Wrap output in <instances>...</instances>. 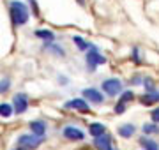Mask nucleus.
<instances>
[{"mask_svg": "<svg viewBox=\"0 0 159 150\" xmlns=\"http://www.w3.org/2000/svg\"><path fill=\"white\" fill-rule=\"evenodd\" d=\"M9 12H11L12 25H16V27H21L29 21V7L20 0H12L9 6Z\"/></svg>", "mask_w": 159, "mask_h": 150, "instance_id": "nucleus-1", "label": "nucleus"}, {"mask_svg": "<svg viewBox=\"0 0 159 150\" xmlns=\"http://www.w3.org/2000/svg\"><path fill=\"white\" fill-rule=\"evenodd\" d=\"M43 141H44V138L35 136V134H32V133L21 134V136L18 138V147H20V148H25V150H35Z\"/></svg>", "mask_w": 159, "mask_h": 150, "instance_id": "nucleus-2", "label": "nucleus"}, {"mask_svg": "<svg viewBox=\"0 0 159 150\" xmlns=\"http://www.w3.org/2000/svg\"><path fill=\"white\" fill-rule=\"evenodd\" d=\"M85 58H87V65H89V69H90V71H96V65H99V64H104V62H106L104 55H101V53L96 50V48L89 50V53L85 55Z\"/></svg>", "mask_w": 159, "mask_h": 150, "instance_id": "nucleus-3", "label": "nucleus"}, {"mask_svg": "<svg viewBox=\"0 0 159 150\" xmlns=\"http://www.w3.org/2000/svg\"><path fill=\"white\" fill-rule=\"evenodd\" d=\"M122 90V81L117 78H110V80L102 81V92H106L108 95H117Z\"/></svg>", "mask_w": 159, "mask_h": 150, "instance_id": "nucleus-4", "label": "nucleus"}, {"mask_svg": "<svg viewBox=\"0 0 159 150\" xmlns=\"http://www.w3.org/2000/svg\"><path fill=\"white\" fill-rule=\"evenodd\" d=\"M62 134H64L66 139H71V141H81V139L85 138V133H83L81 129H78V127H74V126L64 127Z\"/></svg>", "mask_w": 159, "mask_h": 150, "instance_id": "nucleus-5", "label": "nucleus"}, {"mask_svg": "<svg viewBox=\"0 0 159 150\" xmlns=\"http://www.w3.org/2000/svg\"><path fill=\"white\" fill-rule=\"evenodd\" d=\"M81 94H83V97L89 99V101L94 103V104H102L104 103V95H102L99 90H96V88H85Z\"/></svg>", "mask_w": 159, "mask_h": 150, "instance_id": "nucleus-6", "label": "nucleus"}, {"mask_svg": "<svg viewBox=\"0 0 159 150\" xmlns=\"http://www.w3.org/2000/svg\"><path fill=\"white\" fill-rule=\"evenodd\" d=\"M29 108V97L27 94H16L14 95V111L16 113H25Z\"/></svg>", "mask_w": 159, "mask_h": 150, "instance_id": "nucleus-7", "label": "nucleus"}, {"mask_svg": "<svg viewBox=\"0 0 159 150\" xmlns=\"http://www.w3.org/2000/svg\"><path fill=\"white\" fill-rule=\"evenodd\" d=\"M94 147L97 150H113V147H111V138H110L108 134H102L99 138H94Z\"/></svg>", "mask_w": 159, "mask_h": 150, "instance_id": "nucleus-8", "label": "nucleus"}, {"mask_svg": "<svg viewBox=\"0 0 159 150\" xmlns=\"http://www.w3.org/2000/svg\"><path fill=\"white\" fill-rule=\"evenodd\" d=\"M66 108H73V110H76V111H81V113L90 111L89 104H87L83 99H73V101H67V103H66Z\"/></svg>", "mask_w": 159, "mask_h": 150, "instance_id": "nucleus-9", "label": "nucleus"}, {"mask_svg": "<svg viewBox=\"0 0 159 150\" xmlns=\"http://www.w3.org/2000/svg\"><path fill=\"white\" fill-rule=\"evenodd\" d=\"M30 131H32V134H35V136L44 138V134H46V124H44L43 120L30 122Z\"/></svg>", "mask_w": 159, "mask_h": 150, "instance_id": "nucleus-10", "label": "nucleus"}, {"mask_svg": "<svg viewBox=\"0 0 159 150\" xmlns=\"http://www.w3.org/2000/svg\"><path fill=\"white\" fill-rule=\"evenodd\" d=\"M89 133H90V136H94V138H99L102 134H106V127L102 126V124H99V122H94V124L89 126Z\"/></svg>", "mask_w": 159, "mask_h": 150, "instance_id": "nucleus-11", "label": "nucleus"}, {"mask_svg": "<svg viewBox=\"0 0 159 150\" xmlns=\"http://www.w3.org/2000/svg\"><path fill=\"white\" fill-rule=\"evenodd\" d=\"M117 133L122 136V138H131L133 134L136 133V127L133 126V124H124V126H120L117 129Z\"/></svg>", "mask_w": 159, "mask_h": 150, "instance_id": "nucleus-12", "label": "nucleus"}, {"mask_svg": "<svg viewBox=\"0 0 159 150\" xmlns=\"http://www.w3.org/2000/svg\"><path fill=\"white\" fill-rule=\"evenodd\" d=\"M140 145H142L145 150H159V145L154 141V139H150V138H145L143 136L142 139H140Z\"/></svg>", "mask_w": 159, "mask_h": 150, "instance_id": "nucleus-13", "label": "nucleus"}, {"mask_svg": "<svg viewBox=\"0 0 159 150\" xmlns=\"http://www.w3.org/2000/svg\"><path fill=\"white\" fill-rule=\"evenodd\" d=\"M35 35H37V37H41L43 41H53V39H55V34H53L51 30H44V29L35 30Z\"/></svg>", "mask_w": 159, "mask_h": 150, "instance_id": "nucleus-14", "label": "nucleus"}, {"mask_svg": "<svg viewBox=\"0 0 159 150\" xmlns=\"http://www.w3.org/2000/svg\"><path fill=\"white\" fill-rule=\"evenodd\" d=\"M157 101H159V94L157 92H148L142 97L143 104H152V103H157Z\"/></svg>", "mask_w": 159, "mask_h": 150, "instance_id": "nucleus-15", "label": "nucleus"}, {"mask_svg": "<svg viewBox=\"0 0 159 150\" xmlns=\"http://www.w3.org/2000/svg\"><path fill=\"white\" fill-rule=\"evenodd\" d=\"M143 133L145 134H159L157 124H143Z\"/></svg>", "mask_w": 159, "mask_h": 150, "instance_id": "nucleus-16", "label": "nucleus"}, {"mask_svg": "<svg viewBox=\"0 0 159 150\" xmlns=\"http://www.w3.org/2000/svg\"><path fill=\"white\" fill-rule=\"evenodd\" d=\"M0 115L4 117V118H9V117L12 115V108H11V104L2 103V106H0Z\"/></svg>", "mask_w": 159, "mask_h": 150, "instance_id": "nucleus-17", "label": "nucleus"}, {"mask_svg": "<svg viewBox=\"0 0 159 150\" xmlns=\"http://www.w3.org/2000/svg\"><path fill=\"white\" fill-rule=\"evenodd\" d=\"M73 41L76 42V46L80 48V50H89V48H92L87 41H83V37H80V35H74L73 37Z\"/></svg>", "mask_w": 159, "mask_h": 150, "instance_id": "nucleus-18", "label": "nucleus"}, {"mask_svg": "<svg viewBox=\"0 0 159 150\" xmlns=\"http://www.w3.org/2000/svg\"><path fill=\"white\" fill-rule=\"evenodd\" d=\"M133 97H134V94H133V92H124V94H122V95H120V101H119V103H129V101H133Z\"/></svg>", "mask_w": 159, "mask_h": 150, "instance_id": "nucleus-19", "label": "nucleus"}, {"mask_svg": "<svg viewBox=\"0 0 159 150\" xmlns=\"http://www.w3.org/2000/svg\"><path fill=\"white\" fill-rule=\"evenodd\" d=\"M150 118H152L154 124H159V108L152 110V113H150Z\"/></svg>", "mask_w": 159, "mask_h": 150, "instance_id": "nucleus-20", "label": "nucleus"}, {"mask_svg": "<svg viewBox=\"0 0 159 150\" xmlns=\"http://www.w3.org/2000/svg\"><path fill=\"white\" fill-rule=\"evenodd\" d=\"M124 111H125V104L124 103H119L117 106H115V113H117V115H122Z\"/></svg>", "mask_w": 159, "mask_h": 150, "instance_id": "nucleus-21", "label": "nucleus"}, {"mask_svg": "<svg viewBox=\"0 0 159 150\" xmlns=\"http://www.w3.org/2000/svg\"><path fill=\"white\" fill-rule=\"evenodd\" d=\"M0 90H2V94L4 92H7V90H9V80H2V87H0Z\"/></svg>", "mask_w": 159, "mask_h": 150, "instance_id": "nucleus-22", "label": "nucleus"}, {"mask_svg": "<svg viewBox=\"0 0 159 150\" xmlns=\"http://www.w3.org/2000/svg\"><path fill=\"white\" fill-rule=\"evenodd\" d=\"M145 87H147L148 92H154V83H152V80H150V78H147V80H145Z\"/></svg>", "mask_w": 159, "mask_h": 150, "instance_id": "nucleus-23", "label": "nucleus"}, {"mask_svg": "<svg viewBox=\"0 0 159 150\" xmlns=\"http://www.w3.org/2000/svg\"><path fill=\"white\" fill-rule=\"evenodd\" d=\"M14 150H25V148H20V147H18V148H14Z\"/></svg>", "mask_w": 159, "mask_h": 150, "instance_id": "nucleus-24", "label": "nucleus"}]
</instances>
